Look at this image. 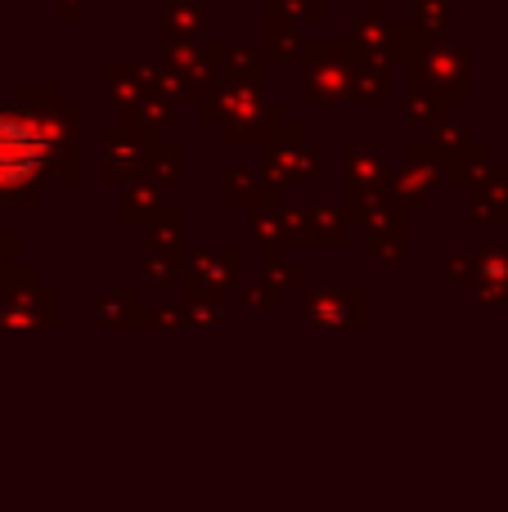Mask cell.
<instances>
[{"mask_svg":"<svg viewBox=\"0 0 508 512\" xmlns=\"http://www.w3.org/2000/svg\"><path fill=\"white\" fill-rule=\"evenodd\" d=\"M36 162V144L23 126L0 122V180H18Z\"/></svg>","mask_w":508,"mask_h":512,"instance_id":"obj_1","label":"cell"}]
</instances>
